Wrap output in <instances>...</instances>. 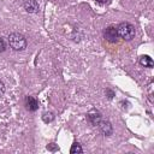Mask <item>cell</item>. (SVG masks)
Wrapping results in <instances>:
<instances>
[{"label":"cell","mask_w":154,"mask_h":154,"mask_svg":"<svg viewBox=\"0 0 154 154\" xmlns=\"http://www.w3.org/2000/svg\"><path fill=\"white\" fill-rule=\"evenodd\" d=\"M8 43L10 47L13 51H23L26 48V40L25 37L19 32H12L8 36Z\"/></svg>","instance_id":"cell-1"},{"label":"cell","mask_w":154,"mask_h":154,"mask_svg":"<svg viewBox=\"0 0 154 154\" xmlns=\"http://www.w3.org/2000/svg\"><path fill=\"white\" fill-rule=\"evenodd\" d=\"M117 32H118V36L122 37L123 40L130 41L135 36V26L130 23L124 22V23H120L117 26Z\"/></svg>","instance_id":"cell-2"},{"label":"cell","mask_w":154,"mask_h":154,"mask_svg":"<svg viewBox=\"0 0 154 154\" xmlns=\"http://www.w3.org/2000/svg\"><path fill=\"white\" fill-rule=\"evenodd\" d=\"M103 36L108 42H112V43H116L118 41V37H119L118 32H117V28H114V26L106 28L103 31Z\"/></svg>","instance_id":"cell-3"},{"label":"cell","mask_w":154,"mask_h":154,"mask_svg":"<svg viewBox=\"0 0 154 154\" xmlns=\"http://www.w3.org/2000/svg\"><path fill=\"white\" fill-rule=\"evenodd\" d=\"M25 107L30 112H35L38 108V101L34 96H26L25 97Z\"/></svg>","instance_id":"cell-4"},{"label":"cell","mask_w":154,"mask_h":154,"mask_svg":"<svg viewBox=\"0 0 154 154\" xmlns=\"http://www.w3.org/2000/svg\"><path fill=\"white\" fill-rule=\"evenodd\" d=\"M87 117H88L89 122H90L91 124H94V125H97V124L101 122V113H100L97 109H91V111H89L88 114H87Z\"/></svg>","instance_id":"cell-5"},{"label":"cell","mask_w":154,"mask_h":154,"mask_svg":"<svg viewBox=\"0 0 154 154\" xmlns=\"http://www.w3.org/2000/svg\"><path fill=\"white\" fill-rule=\"evenodd\" d=\"M97 125L100 126V130H101V132H102L103 135H106V136L112 135L113 129H112V125H111V123H109V122H102V120H101Z\"/></svg>","instance_id":"cell-6"},{"label":"cell","mask_w":154,"mask_h":154,"mask_svg":"<svg viewBox=\"0 0 154 154\" xmlns=\"http://www.w3.org/2000/svg\"><path fill=\"white\" fill-rule=\"evenodd\" d=\"M24 8L29 13H35L38 11V4L36 2V0H26L24 2Z\"/></svg>","instance_id":"cell-7"},{"label":"cell","mask_w":154,"mask_h":154,"mask_svg":"<svg viewBox=\"0 0 154 154\" xmlns=\"http://www.w3.org/2000/svg\"><path fill=\"white\" fill-rule=\"evenodd\" d=\"M140 64L142 66H144V67H153L154 61H153V59L149 55H142L140 58Z\"/></svg>","instance_id":"cell-8"},{"label":"cell","mask_w":154,"mask_h":154,"mask_svg":"<svg viewBox=\"0 0 154 154\" xmlns=\"http://www.w3.org/2000/svg\"><path fill=\"white\" fill-rule=\"evenodd\" d=\"M82 152H83V148H82L81 144L77 143V142H75V143L72 144L71 149H70V153H71V154H77V153H82Z\"/></svg>","instance_id":"cell-9"},{"label":"cell","mask_w":154,"mask_h":154,"mask_svg":"<svg viewBox=\"0 0 154 154\" xmlns=\"http://www.w3.org/2000/svg\"><path fill=\"white\" fill-rule=\"evenodd\" d=\"M53 114L52 113H43V116H42V120L45 122V123H49V122H52L53 120Z\"/></svg>","instance_id":"cell-10"},{"label":"cell","mask_w":154,"mask_h":154,"mask_svg":"<svg viewBox=\"0 0 154 154\" xmlns=\"http://www.w3.org/2000/svg\"><path fill=\"white\" fill-rule=\"evenodd\" d=\"M6 49V42L2 37H0V52H4Z\"/></svg>","instance_id":"cell-11"},{"label":"cell","mask_w":154,"mask_h":154,"mask_svg":"<svg viewBox=\"0 0 154 154\" xmlns=\"http://www.w3.org/2000/svg\"><path fill=\"white\" fill-rule=\"evenodd\" d=\"M4 93H5V85H4V83L0 81V97L4 95Z\"/></svg>","instance_id":"cell-12"},{"label":"cell","mask_w":154,"mask_h":154,"mask_svg":"<svg viewBox=\"0 0 154 154\" xmlns=\"http://www.w3.org/2000/svg\"><path fill=\"white\" fill-rule=\"evenodd\" d=\"M97 4H100V5H103V4H106L108 0H95Z\"/></svg>","instance_id":"cell-13"}]
</instances>
